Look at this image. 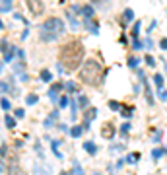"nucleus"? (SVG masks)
<instances>
[{"instance_id": "obj_13", "label": "nucleus", "mask_w": 167, "mask_h": 175, "mask_svg": "<svg viewBox=\"0 0 167 175\" xmlns=\"http://www.w3.org/2000/svg\"><path fill=\"white\" fill-rule=\"evenodd\" d=\"M66 18L70 20V25H72V29H78V27H80V24H78V20L74 18V12H72V10H68V12H66Z\"/></svg>"}, {"instance_id": "obj_29", "label": "nucleus", "mask_w": 167, "mask_h": 175, "mask_svg": "<svg viewBox=\"0 0 167 175\" xmlns=\"http://www.w3.org/2000/svg\"><path fill=\"white\" fill-rule=\"evenodd\" d=\"M109 109L119 111V109H121V103H119V101H109Z\"/></svg>"}, {"instance_id": "obj_8", "label": "nucleus", "mask_w": 167, "mask_h": 175, "mask_svg": "<svg viewBox=\"0 0 167 175\" xmlns=\"http://www.w3.org/2000/svg\"><path fill=\"white\" fill-rule=\"evenodd\" d=\"M14 10V0H0V12L8 14Z\"/></svg>"}, {"instance_id": "obj_27", "label": "nucleus", "mask_w": 167, "mask_h": 175, "mask_svg": "<svg viewBox=\"0 0 167 175\" xmlns=\"http://www.w3.org/2000/svg\"><path fill=\"white\" fill-rule=\"evenodd\" d=\"M140 25H142V24H140V22H136V24H134V27H132V35H134V39H136V37H138V33H140Z\"/></svg>"}, {"instance_id": "obj_11", "label": "nucleus", "mask_w": 167, "mask_h": 175, "mask_svg": "<svg viewBox=\"0 0 167 175\" xmlns=\"http://www.w3.org/2000/svg\"><path fill=\"white\" fill-rule=\"evenodd\" d=\"M84 150H86L87 154H90V156H93V154L97 152V146L93 144V142H90V140H87V142H84Z\"/></svg>"}, {"instance_id": "obj_31", "label": "nucleus", "mask_w": 167, "mask_h": 175, "mask_svg": "<svg viewBox=\"0 0 167 175\" xmlns=\"http://www.w3.org/2000/svg\"><path fill=\"white\" fill-rule=\"evenodd\" d=\"M14 115H16V119H22V117L25 115V111H23V109H16V111H14Z\"/></svg>"}, {"instance_id": "obj_12", "label": "nucleus", "mask_w": 167, "mask_h": 175, "mask_svg": "<svg viewBox=\"0 0 167 175\" xmlns=\"http://www.w3.org/2000/svg\"><path fill=\"white\" fill-rule=\"evenodd\" d=\"M93 12H95V10H93L91 4H86V6H82V16H84V18H91Z\"/></svg>"}, {"instance_id": "obj_43", "label": "nucleus", "mask_w": 167, "mask_h": 175, "mask_svg": "<svg viewBox=\"0 0 167 175\" xmlns=\"http://www.w3.org/2000/svg\"><path fill=\"white\" fill-rule=\"evenodd\" d=\"M60 175H70V173H64V171H62V173H60Z\"/></svg>"}, {"instance_id": "obj_21", "label": "nucleus", "mask_w": 167, "mask_h": 175, "mask_svg": "<svg viewBox=\"0 0 167 175\" xmlns=\"http://www.w3.org/2000/svg\"><path fill=\"white\" fill-rule=\"evenodd\" d=\"M41 80H43V82H51V80H53V74H51L49 70H41Z\"/></svg>"}, {"instance_id": "obj_7", "label": "nucleus", "mask_w": 167, "mask_h": 175, "mask_svg": "<svg viewBox=\"0 0 167 175\" xmlns=\"http://www.w3.org/2000/svg\"><path fill=\"white\" fill-rule=\"evenodd\" d=\"M138 76H140V78H142V80H144V92H146V99H148V103H150V105H154V95H152V89H150V86H148V84H146L144 72L140 70V72H138Z\"/></svg>"}, {"instance_id": "obj_33", "label": "nucleus", "mask_w": 167, "mask_h": 175, "mask_svg": "<svg viewBox=\"0 0 167 175\" xmlns=\"http://www.w3.org/2000/svg\"><path fill=\"white\" fill-rule=\"evenodd\" d=\"M128 130H130V125H128V123H124V125L121 126V132H123L124 136H126V132H128Z\"/></svg>"}, {"instance_id": "obj_38", "label": "nucleus", "mask_w": 167, "mask_h": 175, "mask_svg": "<svg viewBox=\"0 0 167 175\" xmlns=\"http://www.w3.org/2000/svg\"><path fill=\"white\" fill-rule=\"evenodd\" d=\"M132 47H134V49H142V43H140L138 39H134V43H132Z\"/></svg>"}, {"instance_id": "obj_5", "label": "nucleus", "mask_w": 167, "mask_h": 175, "mask_svg": "<svg viewBox=\"0 0 167 175\" xmlns=\"http://www.w3.org/2000/svg\"><path fill=\"white\" fill-rule=\"evenodd\" d=\"M0 51H4V62H10V60H14V57H16V51H18V47H14V45H8V43H2V45H0Z\"/></svg>"}, {"instance_id": "obj_22", "label": "nucleus", "mask_w": 167, "mask_h": 175, "mask_svg": "<svg viewBox=\"0 0 167 175\" xmlns=\"http://www.w3.org/2000/svg\"><path fill=\"white\" fill-rule=\"evenodd\" d=\"M165 154V148H155V150L152 152V156H154V160H158V158H161Z\"/></svg>"}, {"instance_id": "obj_9", "label": "nucleus", "mask_w": 167, "mask_h": 175, "mask_svg": "<svg viewBox=\"0 0 167 175\" xmlns=\"http://www.w3.org/2000/svg\"><path fill=\"white\" fill-rule=\"evenodd\" d=\"M101 134L105 136V138H113L115 136V129H113V125L111 123H105L101 126Z\"/></svg>"}, {"instance_id": "obj_10", "label": "nucleus", "mask_w": 167, "mask_h": 175, "mask_svg": "<svg viewBox=\"0 0 167 175\" xmlns=\"http://www.w3.org/2000/svg\"><path fill=\"white\" fill-rule=\"evenodd\" d=\"M86 27H87V31H90V33H99L97 24H93L91 18H86Z\"/></svg>"}, {"instance_id": "obj_37", "label": "nucleus", "mask_w": 167, "mask_h": 175, "mask_svg": "<svg viewBox=\"0 0 167 175\" xmlns=\"http://www.w3.org/2000/svg\"><path fill=\"white\" fill-rule=\"evenodd\" d=\"M159 47H161L163 51H167V39H161V41H159Z\"/></svg>"}, {"instance_id": "obj_6", "label": "nucleus", "mask_w": 167, "mask_h": 175, "mask_svg": "<svg viewBox=\"0 0 167 175\" xmlns=\"http://www.w3.org/2000/svg\"><path fill=\"white\" fill-rule=\"evenodd\" d=\"M97 117V109L95 107H87V109H84V121H86V126L91 123L93 119Z\"/></svg>"}, {"instance_id": "obj_34", "label": "nucleus", "mask_w": 167, "mask_h": 175, "mask_svg": "<svg viewBox=\"0 0 167 175\" xmlns=\"http://www.w3.org/2000/svg\"><path fill=\"white\" fill-rule=\"evenodd\" d=\"M146 64H148V66H155V60H154V57H146Z\"/></svg>"}, {"instance_id": "obj_3", "label": "nucleus", "mask_w": 167, "mask_h": 175, "mask_svg": "<svg viewBox=\"0 0 167 175\" xmlns=\"http://www.w3.org/2000/svg\"><path fill=\"white\" fill-rule=\"evenodd\" d=\"M62 33H64V22L60 18H49L39 25V37L43 43L56 41L59 37H62Z\"/></svg>"}, {"instance_id": "obj_23", "label": "nucleus", "mask_w": 167, "mask_h": 175, "mask_svg": "<svg viewBox=\"0 0 167 175\" xmlns=\"http://www.w3.org/2000/svg\"><path fill=\"white\" fill-rule=\"evenodd\" d=\"M64 89H66V92H78V86H76L74 82H66L64 84Z\"/></svg>"}, {"instance_id": "obj_41", "label": "nucleus", "mask_w": 167, "mask_h": 175, "mask_svg": "<svg viewBox=\"0 0 167 175\" xmlns=\"http://www.w3.org/2000/svg\"><path fill=\"white\" fill-rule=\"evenodd\" d=\"M93 4H101V2H105V0H91Z\"/></svg>"}, {"instance_id": "obj_17", "label": "nucleus", "mask_w": 167, "mask_h": 175, "mask_svg": "<svg viewBox=\"0 0 167 175\" xmlns=\"http://www.w3.org/2000/svg\"><path fill=\"white\" fill-rule=\"evenodd\" d=\"M87 103H90V99H87L86 95H80V97H78V105H80L82 109H87V107H90Z\"/></svg>"}, {"instance_id": "obj_28", "label": "nucleus", "mask_w": 167, "mask_h": 175, "mask_svg": "<svg viewBox=\"0 0 167 175\" xmlns=\"http://www.w3.org/2000/svg\"><path fill=\"white\" fill-rule=\"evenodd\" d=\"M68 97H66V95H62V97L59 99V105H60V107H68Z\"/></svg>"}, {"instance_id": "obj_19", "label": "nucleus", "mask_w": 167, "mask_h": 175, "mask_svg": "<svg viewBox=\"0 0 167 175\" xmlns=\"http://www.w3.org/2000/svg\"><path fill=\"white\" fill-rule=\"evenodd\" d=\"M4 123H6L8 129H14V126H16V119H14V117H10V115H6V117H4Z\"/></svg>"}, {"instance_id": "obj_16", "label": "nucleus", "mask_w": 167, "mask_h": 175, "mask_svg": "<svg viewBox=\"0 0 167 175\" xmlns=\"http://www.w3.org/2000/svg\"><path fill=\"white\" fill-rule=\"evenodd\" d=\"M123 20H124V24H130L134 20V12L130 8H126V10H124V14H123Z\"/></svg>"}, {"instance_id": "obj_26", "label": "nucleus", "mask_w": 167, "mask_h": 175, "mask_svg": "<svg viewBox=\"0 0 167 175\" xmlns=\"http://www.w3.org/2000/svg\"><path fill=\"white\" fill-rule=\"evenodd\" d=\"M0 105H2V109H4V111H8L10 107H12V105H10V101H8L6 97H2V99H0Z\"/></svg>"}, {"instance_id": "obj_18", "label": "nucleus", "mask_w": 167, "mask_h": 175, "mask_svg": "<svg viewBox=\"0 0 167 175\" xmlns=\"http://www.w3.org/2000/svg\"><path fill=\"white\" fill-rule=\"evenodd\" d=\"M37 101H39V97H37L35 93H29L27 97H25V103H27V105H35Z\"/></svg>"}, {"instance_id": "obj_2", "label": "nucleus", "mask_w": 167, "mask_h": 175, "mask_svg": "<svg viewBox=\"0 0 167 175\" xmlns=\"http://www.w3.org/2000/svg\"><path fill=\"white\" fill-rule=\"evenodd\" d=\"M80 80L87 86H99L105 78V70H103L101 62L95 60V58H87L86 62L80 66Z\"/></svg>"}, {"instance_id": "obj_40", "label": "nucleus", "mask_w": 167, "mask_h": 175, "mask_svg": "<svg viewBox=\"0 0 167 175\" xmlns=\"http://www.w3.org/2000/svg\"><path fill=\"white\" fill-rule=\"evenodd\" d=\"M2 72H4V62L0 60V74H2Z\"/></svg>"}, {"instance_id": "obj_32", "label": "nucleus", "mask_w": 167, "mask_h": 175, "mask_svg": "<svg viewBox=\"0 0 167 175\" xmlns=\"http://www.w3.org/2000/svg\"><path fill=\"white\" fill-rule=\"evenodd\" d=\"M136 160H138V154H132V156H126V162H128V163H134Z\"/></svg>"}, {"instance_id": "obj_42", "label": "nucleus", "mask_w": 167, "mask_h": 175, "mask_svg": "<svg viewBox=\"0 0 167 175\" xmlns=\"http://www.w3.org/2000/svg\"><path fill=\"white\" fill-rule=\"evenodd\" d=\"M4 27V24H2V20H0V29H2Z\"/></svg>"}, {"instance_id": "obj_39", "label": "nucleus", "mask_w": 167, "mask_h": 175, "mask_svg": "<svg viewBox=\"0 0 167 175\" xmlns=\"http://www.w3.org/2000/svg\"><path fill=\"white\" fill-rule=\"evenodd\" d=\"M159 97H161V99H167V92H163V89H161V92H159Z\"/></svg>"}, {"instance_id": "obj_15", "label": "nucleus", "mask_w": 167, "mask_h": 175, "mask_svg": "<svg viewBox=\"0 0 167 175\" xmlns=\"http://www.w3.org/2000/svg\"><path fill=\"white\" fill-rule=\"evenodd\" d=\"M154 84H155V88H158V92H161V89H163V76H161V74H155Z\"/></svg>"}, {"instance_id": "obj_24", "label": "nucleus", "mask_w": 167, "mask_h": 175, "mask_svg": "<svg viewBox=\"0 0 167 175\" xmlns=\"http://www.w3.org/2000/svg\"><path fill=\"white\" fill-rule=\"evenodd\" d=\"M70 175H84V171H82V167H80V163H74V167H72V173Z\"/></svg>"}, {"instance_id": "obj_36", "label": "nucleus", "mask_w": 167, "mask_h": 175, "mask_svg": "<svg viewBox=\"0 0 167 175\" xmlns=\"http://www.w3.org/2000/svg\"><path fill=\"white\" fill-rule=\"evenodd\" d=\"M8 89H10V86H8L6 82H2V84H0V92H8Z\"/></svg>"}, {"instance_id": "obj_44", "label": "nucleus", "mask_w": 167, "mask_h": 175, "mask_svg": "<svg viewBox=\"0 0 167 175\" xmlns=\"http://www.w3.org/2000/svg\"><path fill=\"white\" fill-rule=\"evenodd\" d=\"M93 175H99V173H93Z\"/></svg>"}, {"instance_id": "obj_14", "label": "nucleus", "mask_w": 167, "mask_h": 175, "mask_svg": "<svg viewBox=\"0 0 167 175\" xmlns=\"http://www.w3.org/2000/svg\"><path fill=\"white\" fill-rule=\"evenodd\" d=\"M8 175H23V171L16 166V163H10L8 166Z\"/></svg>"}, {"instance_id": "obj_30", "label": "nucleus", "mask_w": 167, "mask_h": 175, "mask_svg": "<svg viewBox=\"0 0 167 175\" xmlns=\"http://www.w3.org/2000/svg\"><path fill=\"white\" fill-rule=\"evenodd\" d=\"M121 111H123V115H124V117H130L134 109H132V107H128V109H126V107H121Z\"/></svg>"}, {"instance_id": "obj_25", "label": "nucleus", "mask_w": 167, "mask_h": 175, "mask_svg": "<svg viewBox=\"0 0 167 175\" xmlns=\"http://www.w3.org/2000/svg\"><path fill=\"white\" fill-rule=\"evenodd\" d=\"M138 62H140V58H138V57H130V58H128V66H130V68H136V66H138Z\"/></svg>"}, {"instance_id": "obj_20", "label": "nucleus", "mask_w": 167, "mask_h": 175, "mask_svg": "<svg viewBox=\"0 0 167 175\" xmlns=\"http://www.w3.org/2000/svg\"><path fill=\"white\" fill-rule=\"evenodd\" d=\"M70 136H74V138H78V136H82V126H72L70 129Z\"/></svg>"}, {"instance_id": "obj_1", "label": "nucleus", "mask_w": 167, "mask_h": 175, "mask_svg": "<svg viewBox=\"0 0 167 175\" xmlns=\"http://www.w3.org/2000/svg\"><path fill=\"white\" fill-rule=\"evenodd\" d=\"M84 58V45L78 39L68 41L60 49V64H64L66 72H74L80 68V62Z\"/></svg>"}, {"instance_id": "obj_35", "label": "nucleus", "mask_w": 167, "mask_h": 175, "mask_svg": "<svg viewBox=\"0 0 167 175\" xmlns=\"http://www.w3.org/2000/svg\"><path fill=\"white\" fill-rule=\"evenodd\" d=\"M144 47H146V49H152V47H154V43H152V39H150V37H148V39H146Z\"/></svg>"}, {"instance_id": "obj_4", "label": "nucleus", "mask_w": 167, "mask_h": 175, "mask_svg": "<svg viewBox=\"0 0 167 175\" xmlns=\"http://www.w3.org/2000/svg\"><path fill=\"white\" fill-rule=\"evenodd\" d=\"M27 6H29L31 14H33L35 18L45 12V4H43V0H27Z\"/></svg>"}]
</instances>
